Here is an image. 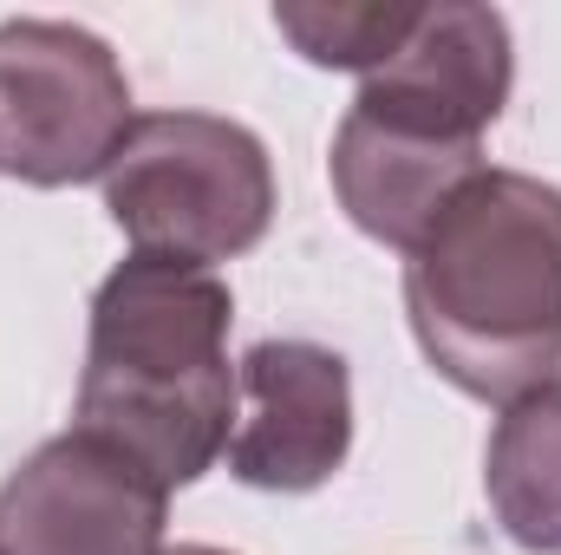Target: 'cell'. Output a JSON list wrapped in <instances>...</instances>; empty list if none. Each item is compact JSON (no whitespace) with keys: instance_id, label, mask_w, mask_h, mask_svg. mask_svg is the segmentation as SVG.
Listing matches in <instances>:
<instances>
[{"instance_id":"obj_1","label":"cell","mask_w":561,"mask_h":555,"mask_svg":"<svg viewBox=\"0 0 561 555\" xmlns=\"http://www.w3.org/2000/svg\"><path fill=\"white\" fill-rule=\"evenodd\" d=\"M405 320L444 386L516 406L561 380V190L483 163L405 256Z\"/></svg>"},{"instance_id":"obj_2","label":"cell","mask_w":561,"mask_h":555,"mask_svg":"<svg viewBox=\"0 0 561 555\" xmlns=\"http://www.w3.org/2000/svg\"><path fill=\"white\" fill-rule=\"evenodd\" d=\"M236 294L216 269L131 256L92 294L72 424L144 464L163 490L196 484L236 431Z\"/></svg>"},{"instance_id":"obj_3","label":"cell","mask_w":561,"mask_h":555,"mask_svg":"<svg viewBox=\"0 0 561 555\" xmlns=\"http://www.w3.org/2000/svg\"><path fill=\"white\" fill-rule=\"evenodd\" d=\"M99 183L138 256L190 269L249 256L275 223L268 144L216 112H144Z\"/></svg>"},{"instance_id":"obj_4","label":"cell","mask_w":561,"mask_h":555,"mask_svg":"<svg viewBox=\"0 0 561 555\" xmlns=\"http://www.w3.org/2000/svg\"><path fill=\"white\" fill-rule=\"evenodd\" d=\"M131 125V79L92 26L0 20V177L26 190L92 183Z\"/></svg>"},{"instance_id":"obj_5","label":"cell","mask_w":561,"mask_h":555,"mask_svg":"<svg viewBox=\"0 0 561 555\" xmlns=\"http://www.w3.org/2000/svg\"><path fill=\"white\" fill-rule=\"evenodd\" d=\"M516 86V39L496 7L437 0L424 7L412 39L359 79L346 118L424 144V150H483V132L503 118Z\"/></svg>"},{"instance_id":"obj_6","label":"cell","mask_w":561,"mask_h":555,"mask_svg":"<svg viewBox=\"0 0 561 555\" xmlns=\"http://www.w3.org/2000/svg\"><path fill=\"white\" fill-rule=\"evenodd\" d=\"M163 523L170 490L79 424L0 484V555H163Z\"/></svg>"},{"instance_id":"obj_7","label":"cell","mask_w":561,"mask_h":555,"mask_svg":"<svg viewBox=\"0 0 561 555\" xmlns=\"http://www.w3.org/2000/svg\"><path fill=\"white\" fill-rule=\"evenodd\" d=\"M229 477L249 490L307 497L353 451V373L320 340H255L236 366Z\"/></svg>"},{"instance_id":"obj_8","label":"cell","mask_w":561,"mask_h":555,"mask_svg":"<svg viewBox=\"0 0 561 555\" xmlns=\"http://www.w3.org/2000/svg\"><path fill=\"white\" fill-rule=\"evenodd\" d=\"M483 490L516 550L561 555V380L503 406L483 451Z\"/></svg>"},{"instance_id":"obj_9","label":"cell","mask_w":561,"mask_h":555,"mask_svg":"<svg viewBox=\"0 0 561 555\" xmlns=\"http://www.w3.org/2000/svg\"><path fill=\"white\" fill-rule=\"evenodd\" d=\"M419 0H280L275 33L320 72H379L419 26Z\"/></svg>"},{"instance_id":"obj_10","label":"cell","mask_w":561,"mask_h":555,"mask_svg":"<svg viewBox=\"0 0 561 555\" xmlns=\"http://www.w3.org/2000/svg\"><path fill=\"white\" fill-rule=\"evenodd\" d=\"M163 555H229V550H216V543H176V550H163Z\"/></svg>"}]
</instances>
